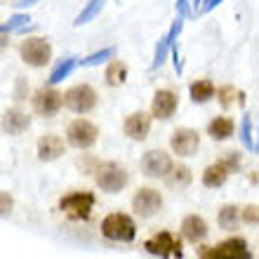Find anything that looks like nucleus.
Segmentation results:
<instances>
[{
    "mask_svg": "<svg viewBox=\"0 0 259 259\" xmlns=\"http://www.w3.org/2000/svg\"><path fill=\"white\" fill-rule=\"evenodd\" d=\"M198 259H252V252L243 238H226L217 245H205L198 250Z\"/></svg>",
    "mask_w": 259,
    "mask_h": 259,
    "instance_id": "20e7f679",
    "label": "nucleus"
},
{
    "mask_svg": "<svg viewBox=\"0 0 259 259\" xmlns=\"http://www.w3.org/2000/svg\"><path fill=\"white\" fill-rule=\"evenodd\" d=\"M102 236L116 243H132L137 236L135 219L125 214V212H111L102 222Z\"/></svg>",
    "mask_w": 259,
    "mask_h": 259,
    "instance_id": "f03ea898",
    "label": "nucleus"
},
{
    "mask_svg": "<svg viewBox=\"0 0 259 259\" xmlns=\"http://www.w3.org/2000/svg\"><path fill=\"white\" fill-rule=\"evenodd\" d=\"M113 57V48H104V50H99V52H92L90 57H85V59H80V66H97V64H102V62H106V59H111Z\"/></svg>",
    "mask_w": 259,
    "mask_h": 259,
    "instance_id": "cd10ccee",
    "label": "nucleus"
},
{
    "mask_svg": "<svg viewBox=\"0 0 259 259\" xmlns=\"http://www.w3.org/2000/svg\"><path fill=\"white\" fill-rule=\"evenodd\" d=\"M104 78H106V85H111V88H120V85L127 80V64L120 62V59L109 62L106 64V71H104Z\"/></svg>",
    "mask_w": 259,
    "mask_h": 259,
    "instance_id": "5701e85b",
    "label": "nucleus"
},
{
    "mask_svg": "<svg viewBox=\"0 0 259 259\" xmlns=\"http://www.w3.org/2000/svg\"><path fill=\"white\" fill-rule=\"evenodd\" d=\"M214 97H217V102L224 106V109H229V106H233L236 102H245L243 99V92H238V90L233 88V85H222V88H214Z\"/></svg>",
    "mask_w": 259,
    "mask_h": 259,
    "instance_id": "b1692460",
    "label": "nucleus"
},
{
    "mask_svg": "<svg viewBox=\"0 0 259 259\" xmlns=\"http://www.w3.org/2000/svg\"><path fill=\"white\" fill-rule=\"evenodd\" d=\"M219 3H222V0H203V5H200V14H205V12H210V10H214Z\"/></svg>",
    "mask_w": 259,
    "mask_h": 259,
    "instance_id": "f704fd0d",
    "label": "nucleus"
},
{
    "mask_svg": "<svg viewBox=\"0 0 259 259\" xmlns=\"http://www.w3.org/2000/svg\"><path fill=\"white\" fill-rule=\"evenodd\" d=\"M163 207V196L158 189H151V186H142L139 191L132 196V210H135L137 217L149 219L153 214H158Z\"/></svg>",
    "mask_w": 259,
    "mask_h": 259,
    "instance_id": "9d476101",
    "label": "nucleus"
},
{
    "mask_svg": "<svg viewBox=\"0 0 259 259\" xmlns=\"http://www.w3.org/2000/svg\"><path fill=\"white\" fill-rule=\"evenodd\" d=\"M31 104H33V111L38 113V116L52 118V116H57V113L62 111L64 95L55 88V85H42V88H38L33 92Z\"/></svg>",
    "mask_w": 259,
    "mask_h": 259,
    "instance_id": "1a4fd4ad",
    "label": "nucleus"
},
{
    "mask_svg": "<svg viewBox=\"0 0 259 259\" xmlns=\"http://www.w3.org/2000/svg\"><path fill=\"white\" fill-rule=\"evenodd\" d=\"M170 167H172L170 153H165L160 149H151L142 156V172L151 179H163Z\"/></svg>",
    "mask_w": 259,
    "mask_h": 259,
    "instance_id": "ddd939ff",
    "label": "nucleus"
},
{
    "mask_svg": "<svg viewBox=\"0 0 259 259\" xmlns=\"http://www.w3.org/2000/svg\"><path fill=\"white\" fill-rule=\"evenodd\" d=\"M231 177V172H229V167H226L222 160H217V163H212L205 167L203 172V184L207 186V189H219V186L226 184V179Z\"/></svg>",
    "mask_w": 259,
    "mask_h": 259,
    "instance_id": "aec40b11",
    "label": "nucleus"
},
{
    "mask_svg": "<svg viewBox=\"0 0 259 259\" xmlns=\"http://www.w3.org/2000/svg\"><path fill=\"white\" fill-rule=\"evenodd\" d=\"M104 7V0H90L88 5L82 7L80 12H78V17H75V26H82V24H88V21H92L99 14V10Z\"/></svg>",
    "mask_w": 259,
    "mask_h": 259,
    "instance_id": "bb28decb",
    "label": "nucleus"
},
{
    "mask_svg": "<svg viewBox=\"0 0 259 259\" xmlns=\"http://www.w3.org/2000/svg\"><path fill=\"white\" fill-rule=\"evenodd\" d=\"M0 127L5 130L7 135L12 137H19L21 132H26L28 127H31V116H28L26 111L21 109H7L5 113H3V120H0Z\"/></svg>",
    "mask_w": 259,
    "mask_h": 259,
    "instance_id": "f3484780",
    "label": "nucleus"
},
{
    "mask_svg": "<svg viewBox=\"0 0 259 259\" xmlns=\"http://www.w3.org/2000/svg\"><path fill=\"white\" fill-rule=\"evenodd\" d=\"M75 66H78V59H75V57H66L64 62H59V64H57V68L50 73V78H48L50 85H57V82H62L64 78H68V75H71V71H73Z\"/></svg>",
    "mask_w": 259,
    "mask_h": 259,
    "instance_id": "393cba45",
    "label": "nucleus"
},
{
    "mask_svg": "<svg viewBox=\"0 0 259 259\" xmlns=\"http://www.w3.org/2000/svg\"><path fill=\"white\" fill-rule=\"evenodd\" d=\"M92 172H95L97 186L106 193H120L130 184V172L120 163H113V160L97 163L92 167Z\"/></svg>",
    "mask_w": 259,
    "mask_h": 259,
    "instance_id": "f257e3e1",
    "label": "nucleus"
},
{
    "mask_svg": "<svg viewBox=\"0 0 259 259\" xmlns=\"http://www.w3.org/2000/svg\"><path fill=\"white\" fill-rule=\"evenodd\" d=\"M177 12H179V17L184 19L186 14L191 12V3H189V0H177Z\"/></svg>",
    "mask_w": 259,
    "mask_h": 259,
    "instance_id": "72a5a7b5",
    "label": "nucleus"
},
{
    "mask_svg": "<svg viewBox=\"0 0 259 259\" xmlns=\"http://www.w3.org/2000/svg\"><path fill=\"white\" fill-rule=\"evenodd\" d=\"M182 28H184V19L182 17H177L175 19V24H172V28L167 31V33L158 40V45H156V55H153V68H158V66H163L165 64V59L170 57V50H172V45H175V40H177V35L182 33Z\"/></svg>",
    "mask_w": 259,
    "mask_h": 259,
    "instance_id": "dca6fc26",
    "label": "nucleus"
},
{
    "mask_svg": "<svg viewBox=\"0 0 259 259\" xmlns=\"http://www.w3.org/2000/svg\"><path fill=\"white\" fill-rule=\"evenodd\" d=\"M38 0H21V3H17L19 7H31V5H35Z\"/></svg>",
    "mask_w": 259,
    "mask_h": 259,
    "instance_id": "c9c22d12",
    "label": "nucleus"
},
{
    "mask_svg": "<svg viewBox=\"0 0 259 259\" xmlns=\"http://www.w3.org/2000/svg\"><path fill=\"white\" fill-rule=\"evenodd\" d=\"M26 95H28V82L24 80V78H19V80H17V88H14V99L21 102V99H26Z\"/></svg>",
    "mask_w": 259,
    "mask_h": 259,
    "instance_id": "2f4dec72",
    "label": "nucleus"
},
{
    "mask_svg": "<svg viewBox=\"0 0 259 259\" xmlns=\"http://www.w3.org/2000/svg\"><path fill=\"white\" fill-rule=\"evenodd\" d=\"M19 57L21 62L31 68H45L52 62V45L48 38L40 35H31L26 40H21L19 45Z\"/></svg>",
    "mask_w": 259,
    "mask_h": 259,
    "instance_id": "7ed1b4c3",
    "label": "nucleus"
},
{
    "mask_svg": "<svg viewBox=\"0 0 259 259\" xmlns=\"http://www.w3.org/2000/svg\"><path fill=\"white\" fill-rule=\"evenodd\" d=\"M200 146V135L193 127H177L170 135V149L172 153H177L182 158L193 156Z\"/></svg>",
    "mask_w": 259,
    "mask_h": 259,
    "instance_id": "f8f14e48",
    "label": "nucleus"
},
{
    "mask_svg": "<svg viewBox=\"0 0 259 259\" xmlns=\"http://www.w3.org/2000/svg\"><path fill=\"white\" fill-rule=\"evenodd\" d=\"M151 113H144V111H135L125 118L123 123V132L132 139V142H144L146 137L151 135Z\"/></svg>",
    "mask_w": 259,
    "mask_h": 259,
    "instance_id": "4468645a",
    "label": "nucleus"
},
{
    "mask_svg": "<svg viewBox=\"0 0 259 259\" xmlns=\"http://www.w3.org/2000/svg\"><path fill=\"white\" fill-rule=\"evenodd\" d=\"M200 3H203V0H193L191 5H193V7H200Z\"/></svg>",
    "mask_w": 259,
    "mask_h": 259,
    "instance_id": "e433bc0d",
    "label": "nucleus"
},
{
    "mask_svg": "<svg viewBox=\"0 0 259 259\" xmlns=\"http://www.w3.org/2000/svg\"><path fill=\"white\" fill-rule=\"evenodd\" d=\"M243 222H245V224H252V226L259 224V205L257 203L247 205L245 210H243Z\"/></svg>",
    "mask_w": 259,
    "mask_h": 259,
    "instance_id": "c756f323",
    "label": "nucleus"
},
{
    "mask_svg": "<svg viewBox=\"0 0 259 259\" xmlns=\"http://www.w3.org/2000/svg\"><path fill=\"white\" fill-rule=\"evenodd\" d=\"M243 142H245L247 149L257 151V144H254L252 137H250V118H245V120H243Z\"/></svg>",
    "mask_w": 259,
    "mask_h": 259,
    "instance_id": "473e14b6",
    "label": "nucleus"
},
{
    "mask_svg": "<svg viewBox=\"0 0 259 259\" xmlns=\"http://www.w3.org/2000/svg\"><path fill=\"white\" fill-rule=\"evenodd\" d=\"M236 132V123H233V118L229 116H214L207 123V135L214 139V142H226L229 137H233Z\"/></svg>",
    "mask_w": 259,
    "mask_h": 259,
    "instance_id": "6ab92c4d",
    "label": "nucleus"
},
{
    "mask_svg": "<svg viewBox=\"0 0 259 259\" xmlns=\"http://www.w3.org/2000/svg\"><path fill=\"white\" fill-rule=\"evenodd\" d=\"M189 95H191V99H193L196 104L210 102V99H214V82H212L210 78H200V80H193L191 85H189Z\"/></svg>",
    "mask_w": 259,
    "mask_h": 259,
    "instance_id": "4be33fe9",
    "label": "nucleus"
},
{
    "mask_svg": "<svg viewBox=\"0 0 259 259\" xmlns=\"http://www.w3.org/2000/svg\"><path fill=\"white\" fill-rule=\"evenodd\" d=\"M95 203H97V198L92 191H71L59 200V210L68 219L82 222V219H90V214L95 210Z\"/></svg>",
    "mask_w": 259,
    "mask_h": 259,
    "instance_id": "39448f33",
    "label": "nucleus"
},
{
    "mask_svg": "<svg viewBox=\"0 0 259 259\" xmlns=\"http://www.w3.org/2000/svg\"><path fill=\"white\" fill-rule=\"evenodd\" d=\"M210 233V226L200 214H186L184 222H182V236L191 243H200V240L207 238Z\"/></svg>",
    "mask_w": 259,
    "mask_h": 259,
    "instance_id": "a211bd4d",
    "label": "nucleus"
},
{
    "mask_svg": "<svg viewBox=\"0 0 259 259\" xmlns=\"http://www.w3.org/2000/svg\"><path fill=\"white\" fill-rule=\"evenodd\" d=\"M219 160L229 167V172H231V175H236V172L240 170V153H238V151H226Z\"/></svg>",
    "mask_w": 259,
    "mask_h": 259,
    "instance_id": "c85d7f7f",
    "label": "nucleus"
},
{
    "mask_svg": "<svg viewBox=\"0 0 259 259\" xmlns=\"http://www.w3.org/2000/svg\"><path fill=\"white\" fill-rule=\"evenodd\" d=\"M179 109V95L170 88L156 90V95L151 99V118L156 120H170L175 111Z\"/></svg>",
    "mask_w": 259,
    "mask_h": 259,
    "instance_id": "9b49d317",
    "label": "nucleus"
},
{
    "mask_svg": "<svg viewBox=\"0 0 259 259\" xmlns=\"http://www.w3.org/2000/svg\"><path fill=\"white\" fill-rule=\"evenodd\" d=\"M12 207H14L12 196L5 191H0V217H7V214L12 212Z\"/></svg>",
    "mask_w": 259,
    "mask_h": 259,
    "instance_id": "7c9ffc66",
    "label": "nucleus"
},
{
    "mask_svg": "<svg viewBox=\"0 0 259 259\" xmlns=\"http://www.w3.org/2000/svg\"><path fill=\"white\" fill-rule=\"evenodd\" d=\"M238 219H240L238 207H236V205H224V207L219 210V214H217V224L222 226V229H236Z\"/></svg>",
    "mask_w": 259,
    "mask_h": 259,
    "instance_id": "a878e982",
    "label": "nucleus"
},
{
    "mask_svg": "<svg viewBox=\"0 0 259 259\" xmlns=\"http://www.w3.org/2000/svg\"><path fill=\"white\" fill-rule=\"evenodd\" d=\"M144 247H146V252L156 254V257H160V259H179L182 257V238L175 236L172 231L153 233V236L144 243Z\"/></svg>",
    "mask_w": 259,
    "mask_h": 259,
    "instance_id": "6e6552de",
    "label": "nucleus"
},
{
    "mask_svg": "<svg viewBox=\"0 0 259 259\" xmlns=\"http://www.w3.org/2000/svg\"><path fill=\"white\" fill-rule=\"evenodd\" d=\"M99 139V127L88 118H75L66 127V144L78 151L92 149Z\"/></svg>",
    "mask_w": 259,
    "mask_h": 259,
    "instance_id": "0eeeda50",
    "label": "nucleus"
},
{
    "mask_svg": "<svg viewBox=\"0 0 259 259\" xmlns=\"http://www.w3.org/2000/svg\"><path fill=\"white\" fill-rule=\"evenodd\" d=\"M165 184L170 186V189H186V186L193 182V175H191V170L186 167V165H175L172 163V167L167 170V175H165Z\"/></svg>",
    "mask_w": 259,
    "mask_h": 259,
    "instance_id": "412c9836",
    "label": "nucleus"
},
{
    "mask_svg": "<svg viewBox=\"0 0 259 259\" xmlns=\"http://www.w3.org/2000/svg\"><path fill=\"white\" fill-rule=\"evenodd\" d=\"M64 95V106L68 111H73V113H90V111L97 109V104H99V95H97V90L88 82H80V85H73V88H68Z\"/></svg>",
    "mask_w": 259,
    "mask_h": 259,
    "instance_id": "423d86ee",
    "label": "nucleus"
},
{
    "mask_svg": "<svg viewBox=\"0 0 259 259\" xmlns=\"http://www.w3.org/2000/svg\"><path fill=\"white\" fill-rule=\"evenodd\" d=\"M64 151H66V144L59 135H42L35 144V153H38V160L42 163H52L57 158L64 156Z\"/></svg>",
    "mask_w": 259,
    "mask_h": 259,
    "instance_id": "2eb2a0df",
    "label": "nucleus"
}]
</instances>
